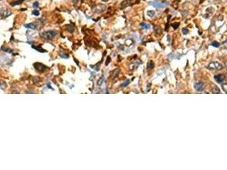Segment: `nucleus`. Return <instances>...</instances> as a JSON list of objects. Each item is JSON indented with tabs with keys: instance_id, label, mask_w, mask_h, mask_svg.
<instances>
[{
	"instance_id": "9d476101",
	"label": "nucleus",
	"mask_w": 227,
	"mask_h": 170,
	"mask_svg": "<svg viewBox=\"0 0 227 170\" xmlns=\"http://www.w3.org/2000/svg\"><path fill=\"white\" fill-rule=\"evenodd\" d=\"M140 26L143 29H149L150 28V26L149 24L145 23H140Z\"/></svg>"
},
{
	"instance_id": "412c9836",
	"label": "nucleus",
	"mask_w": 227,
	"mask_h": 170,
	"mask_svg": "<svg viewBox=\"0 0 227 170\" xmlns=\"http://www.w3.org/2000/svg\"><path fill=\"white\" fill-rule=\"evenodd\" d=\"M33 48H34L36 49H37L38 50H39V51H40V52H45V51H44V50H44V49H43L41 47H36V48L35 47H33Z\"/></svg>"
},
{
	"instance_id": "0eeeda50",
	"label": "nucleus",
	"mask_w": 227,
	"mask_h": 170,
	"mask_svg": "<svg viewBox=\"0 0 227 170\" xmlns=\"http://www.w3.org/2000/svg\"><path fill=\"white\" fill-rule=\"evenodd\" d=\"M130 5V1L129 0H126V1H123L122 3H121V6L122 8H125L126 7H127L128 6H129Z\"/></svg>"
},
{
	"instance_id": "423d86ee",
	"label": "nucleus",
	"mask_w": 227,
	"mask_h": 170,
	"mask_svg": "<svg viewBox=\"0 0 227 170\" xmlns=\"http://www.w3.org/2000/svg\"><path fill=\"white\" fill-rule=\"evenodd\" d=\"M24 27L26 28L32 29V30H35V29L37 28V25H36V23H31L25 24Z\"/></svg>"
},
{
	"instance_id": "6ab92c4d",
	"label": "nucleus",
	"mask_w": 227,
	"mask_h": 170,
	"mask_svg": "<svg viewBox=\"0 0 227 170\" xmlns=\"http://www.w3.org/2000/svg\"><path fill=\"white\" fill-rule=\"evenodd\" d=\"M33 7H34L35 9H37L39 7V2L38 1H35L33 3Z\"/></svg>"
},
{
	"instance_id": "4468645a",
	"label": "nucleus",
	"mask_w": 227,
	"mask_h": 170,
	"mask_svg": "<svg viewBox=\"0 0 227 170\" xmlns=\"http://www.w3.org/2000/svg\"><path fill=\"white\" fill-rule=\"evenodd\" d=\"M221 87H222L223 90H224V91L225 93H227V83H225V84H223Z\"/></svg>"
},
{
	"instance_id": "f257e3e1",
	"label": "nucleus",
	"mask_w": 227,
	"mask_h": 170,
	"mask_svg": "<svg viewBox=\"0 0 227 170\" xmlns=\"http://www.w3.org/2000/svg\"><path fill=\"white\" fill-rule=\"evenodd\" d=\"M41 37L45 39H52L56 35V32L54 31H47L43 32L40 34Z\"/></svg>"
},
{
	"instance_id": "f03ea898",
	"label": "nucleus",
	"mask_w": 227,
	"mask_h": 170,
	"mask_svg": "<svg viewBox=\"0 0 227 170\" xmlns=\"http://www.w3.org/2000/svg\"><path fill=\"white\" fill-rule=\"evenodd\" d=\"M207 67L211 70H221L223 68L222 65L218 62H211Z\"/></svg>"
},
{
	"instance_id": "6e6552de",
	"label": "nucleus",
	"mask_w": 227,
	"mask_h": 170,
	"mask_svg": "<svg viewBox=\"0 0 227 170\" xmlns=\"http://www.w3.org/2000/svg\"><path fill=\"white\" fill-rule=\"evenodd\" d=\"M10 14H11L10 11V10H6V11H4V12H3V13H2V12L1 16H2V17H3V18H6V17H8L9 16H10Z\"/></svg>"
},
{
	"instance_id": "aec40b11",
	"label": "nucleus",
	"mask_w": 227,
	"mask_h": 170,
	"mask_svg": "<svg viewBox=\"0 0 227 170\" xmlns=\"http://www.w3.org/2000/svg\"><path fill=\"white\" fill-rule=\"evenodd\" d=\"M155 31L157 32H159V33H161V28L160 27H155Z\"/></svg>"
},
{
	"instance_id": "9b49d317",
	"label": "nucleus",
	"mask_w": 227,
	"mask_h": 170,
	"mask_svg": "<svg viewBox=\"0 0 227 170\" xmlns=\"http://www.w3.org/2000/svg\"><path fill=\"white\" fill-rule=\"evenodd\" d=\"M212 92H213L214 94H219L220 93V89L216 86H215L213 89H212Z\"/></svg>"
},
{
	"instance_id": "dca6fc26",
	"label": "nucleus",
	"mask_w": 227,
	"mask_h": 170,
	"mask_svg": "<svg viewBox=\"0 0 227 170\" xmlns=\"http://www.w3.org/2000/svg\"><path fill=\"white\" fill-rule=\"evenodd\" d=\"M182 32L184 35H186L189 33V30L187 28H183L182 29Z\"/></svg>"
},
{
	"instance_id": "ddd939ff",
	"label": "nucleus",
	"mask_w": 227,
	"mask_h": 170,
	"mask_svg": "<svg viewBox=\"0 0 227 170\" xmlns=\"http://www.w3.org/2000/svg\"><path fill=\"white\" fill-rule=\"evenodd\" d=\"M153 67H154V64L152 62V61H150L147 64V68L148 69H153Z\"/></svg>"
},
{
	"instance_id": "2eb2a0df",
	"label": "nucleus",
	"mask_w": 227,
	"mask_h": 170,
	"mask_svg": "<svg viewBox=\"0 0 227 170\" xmlns=\"http://www.w3.org/2000/svg\"><path fill=\"white\" fill-rule=\"evenodd\" d=\"M179 26V23H178V22H175V23L171 24V26L173 27L174 30H176Z\"/></svg>"
},
{
	"instance_id": "5701e85b",
	"label": "nucleus",
	"mask_w": 227,
	"mask_h": 170,
	"mask_svg": "<svg viewBox=\"0 0 227 170\" xmlns=\"http://www.w3.org/2000/svg\"><path fill=\"white\" fill-rule=\"evenodd\" d=\"M226 69H227V68H226Z\"/></svg>"
},
{
	"instance_id": "f3484780",
	"label": "nucleus",
	"mask_w": 227,
	"mask_h": 170,
	"mask_svg": "<svg viewBox=\"0 0 227 170\" xmlns=\"http://www.w3.org/2000/svg\"><path fill=\"white\" fill-rule=\"evenodd\" d=\"M212 45L215 47H219L220 46V44L218 42H214L212 43Z\"/></svg>"
},
{
	"instance_id": "39448f33",
	"label": "nucleus",
	"mask_w": 227,
	"mask_h": 170,
	"mask_svg": "<svg viewBox=\"0 0 227 170\" xmlns=\"http://www.w3.org/2000/svg\"><path fill=\"white\" fill-rule=\"evenodd\" d=\"M203 84L202 82H199L198 83H197L195 85V89L197 90L198 91H202L203 90Z\"/></svg>"
},
{
	"instance_id": "20e7f679",
	"label": "nucleus",
	"mask_w": 227,
	"mask_h": 170,
	"mask_svg": "<svg viewBox=\"0 0 227 170\" xmlns=\"http://www.w3.org/2000/svg\"><path fill=\"white\" fill-rule=\"evenodd\" d=\"M214 78L218 83H221L225 79V75L224 74H218L215 76Z\"/></svg>"
},
{
	"instance_id": "a211bd4d",
	"label": "nucleus",
	"mask_w": 227,
	"mask_h": 170,
	"mask_svg": "<svg viewBox=\"0 0 227 170\" xmlns=\"http://www.w3.org/2000/svg\"><path fill=\"white\" fill-rule=\"evenodd\" d=\"M32 14L35 16H38L39 15V12L37 10H35L32 12Z\"/></svg>"
},
{
	"instance_id": "4be33fe9",
	"label": "nucleus",
	"mask_w": 227,
	"mask_h": 170,
	"mask_svg": "<svg viewBox=\"0 0 227 170\" xmlns=\"http://www.w3.org/2000/svg\"><path fill=\"white\" fill-rule=\"evenodd\" d=\"M102 1H103V2H107L108 1V0H102Z\"/></svg>"
},
{
	"instance_id": "1a4fd4ad",
	"label": "nucleus",
	"mask_w": 227,
	"mask_h": 170,
	"mask_svg": "<svg viewBox=\"0 0 227 170\" xmlns=\"http://www.w3.org/2000/svg\"><path fill=\"white\" fill-rule=\"evenodd\" d=\"M24 1V0H17V1H16L15 2H13V3H11V5H12V6H15V5H19V4H21V3H22V2H23Z\"/></svg>"
},
{
	"instance_id": "f8f14e48",
	"label": "nucleus",
	"mask_w": 227,
	"mask_h": 170,
	"mask_svg": "<svg viewBox=\"0 0 227 170\" xmlns=\"http://www.w3.org/2000/svg\"><path fill=\"white\" fill-rule=\"evenodd\" d=\"M155 13L154 11L150 10V11H148V12H147L148 16L149 17H153V16H155Z\"/></svg>"
},
{
	"instance_id": "7ed1b4c3",
	"label": "nucleus",
	"mask_w": 227,
	"mask_h": 170,
	"mask_svg": "<svg viewBox=\"0 0 227 170\" xmlns=\"http://www.w3.org/2000/svg\"><path fill=\"white\" fill-rule=\"evenodd\" d=\"M149 4L155 7V8H164L168 5H169V2H160L158 1H152L150 2Z\"/></svg>"
}]
</instances>
